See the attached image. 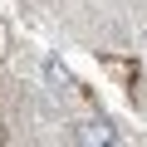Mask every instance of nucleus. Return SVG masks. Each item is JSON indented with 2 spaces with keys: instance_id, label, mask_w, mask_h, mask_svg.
<instances>
[{
  "instance_id": "f257e3e1",
  "label": "nucleus",
  "mask_w": 147,
  "mask_h": 147,
  "mask_svg": "<svg viewBox=\"0 0 147 147\" xmlns=\"http://www.w3.org/2000/svg\"><path fill=\"white\" fill-rule=\"evenodd\" d=\"M69 137H74V142H118V127H113L108 118H84V123H74Z\"/></svg>"
},
{
  "instance_id": "f03ea898",
  "label": "nucleus",
  "mask_w": 147,
  "mask_h": 147,
  "mask_svg": "<svg viewBox=\"0 0 147 147\" xmlns=\"http://www.w3.org/2000/svg\"><path fill=\"white\" fill-rule=\"evenodd\" d=\"M44 84H49V88H64V84H69V69H64L59 59H44Z\"/></svg>"
}]
</instances>
